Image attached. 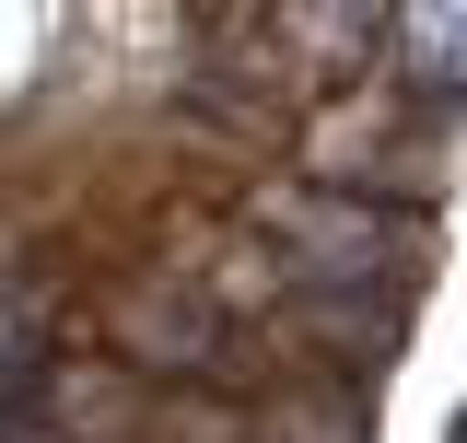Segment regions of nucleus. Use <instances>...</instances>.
Listing matches in <instances>:
<instances>
[{"instance_id":"3","label":"nucleus","mask_w":467,"mask_h":443,"mask_svg":"<svg viewBox=\"0 0 467 443\" xmlns=\"http://www.w3.org/2000/svg\"><path fill=\"white\" fill-rule=\"evenodd\" d=\"M292 327L316 338L339 374H374L409 338V304H398V280H386V292H362V280H304V292H292Z\"/></svg>"},{"instance_id":"2","label":"nucleus","mask_w":467,"mask_h":443,"mask_svg":"<svg viewBox=\"0 0 467 443\" xmlns=\"http://www.w3.org/2000/svg\"><path fill=\"white\" fill-rule=\"evenodd\" d=\"M106 327H117V362H129V374H211V362H223V315H211V292H187V280H129Z\"/></svg>"},{"instance_id":"1","label":"nucleus","mask_w":467,"mask_h":443,"mask_svg":"<svg viewBox=\"0 0 467 443\" xmlns=\"http://www.w3.org/2000/svg\"><path fill=\"white\" fill-rule=\"evenodd\" d=\"M257 233L281 245L292 280H398L409 245H420V222L386 211L374 187H257Z\"/></svg>"},{"instance_id":"6","label":"nucleus","mask_w":467,"mask_h":443,"mask_svg":"<svg viewBox=\"0 0 467 443\" xmlns=\"http://www.w3.org/2000/svg\"><path fill=\"white\" fill-rule=\"evenodd\" d=\"M24 362H36V304L0 280V386H24Z\"/></svg>"},{"instance_id":"5","label":"nucleus","mask_w":467,"mask_h":443,"mask_svg":"<svg viewBox=\"0 0 467 443\" xmlns=\"http://www.w3.org/2000/svg\"><path fill=\"white\" fill-rule=\"evenodd\" d=\"M374 12H386V0H292V12H281L292 58H304V70H350L362 36H374Z\"/></svg>"},{"instance_id":"4","label":"nucleus","mask_w":467,"mask_h":443,"mask_svg":"<svg viewBox=\"0 0 467 443\" xmlns=\"http://www.w3.org/2000/svg\"><path fill=\"white\" fill-rule=\"evenodd\" d=\"M257 443H362V397L350 386H281L257 408Z\"/></svg>"}]
</instances>
